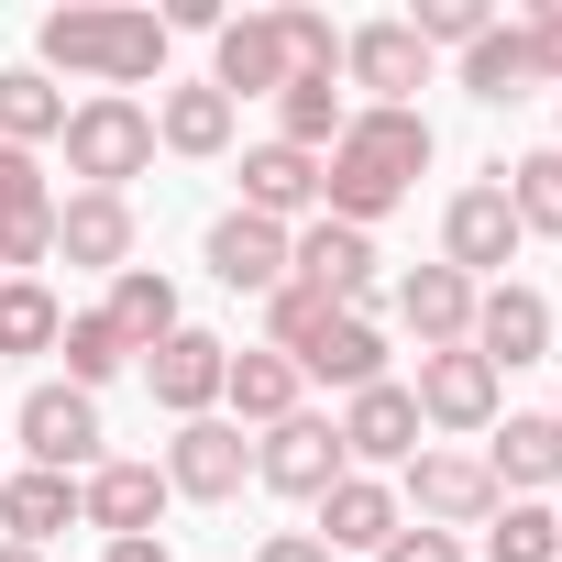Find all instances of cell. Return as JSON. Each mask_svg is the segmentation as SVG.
Here are the masks:
<instances>
[{
    "instance_id": "6da1fadb",
    "label": "cell",
    "mask_w": 562,
    "mask_h": 562,
    "mask_svg": "<svg viewBox=\"0 0 562 562\" xmlns=\"http://www.w3.org/2000/svg\"><path fill=\"white\" fill-rule=\"evenodd\" d=\"M430 122L419 111H353L342 122V144L321 155V221H353V232H375L419 177H430Z\"/></svg>"
},
{
    "instance_id": "7a4b0ae2",
    "label": "cell",
    "mask_w": 562,
    "mask_h": 562,
    "mask_svg": "<svg viewBox=\"0 0 562 562\" xmlns=\"http://www.w3.org/2000/svg\"><path fill=\"white\" fill-rule=\"evenodd\" d=\"M166 23L155 12H111V0H67V12H45L34 23V56H45V78H100L111 100H133L144 78H166Z\"/></svg>"
},
{
    "instance_id": "3957f363",
    "label": "cell",
    "mask_w": 562,
    "mask_h": 562,
    "mask_svg": "<svg viewBox=\"0 0 562 562\" xmlns=\"http://www.w3.org/2000/svg\"><path fill=\"white\" fill-rule=\"evenodd\" d=\"M56 144H67V177H78V188L122 199V188L155 166V111L100 89V100H78V111H67V133H56Z\"/></svg>"
},
{
    "instance_id": "277c9868",
    "label": "cell",
    "mask_w": 562,
    "mask_h": 562,
    "mask_svg": "<svg viewBox=\"0 0 562 562\" xmlns=\"http://www.w3.org/2000/svg\"><path fill=\"white\" fill-rule=\"evenodd\" d=\"M397 507H408L419 529H452V540H463V529H485L507 496H496L485 452H430V441H419V452L397 463Z\"/></svg>"
},
{
    "instance_id": "5b68a950",
    "label": "cell",
    "mask_w": 562,
    "mask_h": 562,
    "mask_svg": "<svg viewBox=\"0 0 562 562\" xmlns=\"http://www.w3.org/2000/svg\"><path fill=\"white\" fill-rule=\"evenodd\" d=\"M419 430H463V441H485L496 419H507V375L474 353V342H452V353H419Z\"/></svg>"
},
{
    "instance_id": "8992f818",
    "label": "cell",
    "mask_w": 562,
    "mask_h": 562,
    "mask_svg": "<svg viewBox=\"0 0 562 562\" xmlns=\"http://www.w3.org/2000/svg\"><path fill=\"white\" fill-rule=\"evenodd\" d=\"M342 474H353V463H342V430H331L321 408L276 419V430H254V485H265V496H299V507H321Z\"/></svg>"
},
{
    "instance_id": "52a82bcc",
    "label": "cell",
    "mask_w": 562,
    "mask_h": 562,
    "mask_svg": "<svg viewBox=\"0 0 562 562\" xmlns=\"http://www.w3.org/2000/svg\"><path fill=\"white\" fill-rule=\"evenodd\" d=\"M288 288H310L321 310H364V299H375V232H353V221H299V232H288Z\"/></svg>"
},
{
    "instance_id": "ba28073f",
    "label": "cell",
    "mask_w": 562,
    "mask_h": 562,
    "mask_svg": "<svg viewBox=\"0 0 562 562\" xmlns=\"http://www.w3.org/2000/svg\"><path fill=\"white\" fill-rule=\"evenodd\" d=\"M518 243H529V232H518V210H507L496 177H474V188L441 210V265L463 276V288H496V276L518 265Z\"/></svg>"
},
{
    "instance_id": "9c48e42d",
    "label": "cell",
    "mask_w": 562,
    "mask_h": 562,
    "mask_svg": "<svg viewBox=\"0 0 562 562\" xmlns=\"http://www.w3.org/2000/svg\"><path fill=\"white\" fill-rule=\"evenodd\" d=\"M12 430H23L34 474H100V463H111V452H100V397H78V386H34V397L12 408Z\"/></svg>"
},
{
    "instance_id": "30bf717a",
    "label": "cell",
    "mask_w": 562,
    "mask_h": 562,
    "mask_svg": "<svg viewBox=\"0 0 562 562\" xmlns=\"http://www.w3.org/2000/svg\"><path fill=\"white\" fill-rule=\"evenodd\" d=\"M166 496H188V507H221V496H243V474H254V441L210 408V419H177V441H166Z\"/></svg>"
},
{
    "instance_id": "8fae6325",
    "label": "cell",
    "mask_w": 562,
    "mask_h": 562,
    "mask_svg": "<svg viewBox=\"0 0 562 562\" xmlns=\"http://www.w3.org/2000/svg\"><path fill=\"white\" fill-rule=\"evenodd\" d=\"M221 375H232V342H221V331H166V342L144 353V386H155L166 419H210V408H221Z\"/></svg>"
},
{
    "instance_id": "7c38bea8",
    "label": "cell",
    "mask_w": 562,
    "mask_h": 562,
    "mask_svg": "<svg viewBox=\"0 0 562 562\" xmlns=\"http://www.w3.org/2000/svg\"><path fill=\"white\" fill-rule=\"evenodd\" d=\"M199 254H210V276H221L232 299H276V288H288V221H254V210H221Z\"/></svg>"
},
{
    "instance_id": "4fadbf2b",
    "label": "cell",
    "mask_w": 562,
    "mask_h": 562,
    "mask_svg": "<svg viewBox=\"0 0 562 562\" xmlns=\"http://www.w3.org/2000/svg\"><path fill=\"white\" fill-rule=\"evenodd\" d=\"M463 342H474L496 375H507V364H540V353H551V299L518 288V276H496V288H474V331H463Z\"/></svg>"
},
{
    "instance_id": "5bb4252c",
    "label": "cell",
    "mask_w": 562,
    "mask_h": 562,
    "mask_svg": "<svg viewBox=\"0 0 562 562\" xmlns=\"http://www.w3.org/2000/svg\"><path fill=\"white\" fill-rule=\"evenodd\" d=\"M342 78L364 89V111H408V89L430 78V45L408 23H353L342 34Z\"/></svg>"
},
{
    "instance_id": "9a60e30c",
    "label": "cell",
    "mask_w": 562,
    "mask_h": 562,
    "mask_svg": "<svg viewBox=\"0 0 562 562\" xmlns=\"http://www.w3.org/2000/svg\"><path fill=\"white\" fill-rule=\"evenodd\" d=\"M331 430H342V463H353V474H375V463H408V452H419V397L386 375V386L342 397V419H331Z\"/></svg>"
},
{
    "instance_id": "2e32d148",
    "label": "cell",
    "mask_w": 562,
    "mask_h": 562,
    "mask_svg": "<svg viewBox=\"0 0 562 562\" xmlns=\"http://www.w3.org/2000/svg\"><path fill=\"white\" fill-rule=\"evenodd\" d=\"M210 89H221L232 111L288 89V45H276V12H243V23H221V34H210Z\"/></svg>"
},
{
    "instance_id": "e0dca14e",
    "label": "cell",
    "mask_w": 562,
    "mask_h": 562,
    "mask_svg": "<svg viewBox=\"0 0 562 562\" xmlns=\"http://www.w3.org/2000/svg\"><path fill=\"white\" fill-rule=\"evenodd\" d=\"M56 265H89V276H122V265H133V199H100V188H67V199H56Z\"/></svg>"
},
{
    "instance_id": "ac0fdd59",
    "label": "cell",
    "mask_w": 562,
    "mask_h": 562,
    "mask_svg": "<svg viewBox=\"0 0 562 562\" xmlns=\"http://www.w3.org/2000/svg\"><path fill=\"white\" fill-rule=\"evenodd\" d=\"M78 518H89L100 540H155L166 474H155V463H100V474H78Z\"/></svg>"
},
{
    "instance_id": "d6986e66",
    "label": "cell",
    "mask_w": 562,
    "mask_h": 562,
    "mask_svg": "<svg viewBox=\"0 0 562 562\" xmlns=\"http://www.w3.org/2000/svg\"><path fill=\"white\" fill-rule=\"evenodd\" d=\"M397 529H408L397 485H386V474H342V485L321 496V529H310V540H321V551H386Z\"/></svg>"
},
{
    "instance_id": "ffe728a7",
    "label": "cell",
    "mask_w": 562,
    "mask_h": 562,
    "mask_svg": "<svg viewBox=\"0 0 562 562\" xmlns=\"http://www.w3.org/2000/svg\"><path fill=\"white\" fill-rule=\"evenodd\" d=\"M299 386H310V375H299L288 353H265V342H254V353H232V375H221V419H232V430H276V419H299V408H310Z\"/></svg>"
},
{
    "instance_id": "44dd1931",
    "label": "cell",
    "mask_w": 562,
    "mask_h": 562,
    "mask_svg": "<svg viewBox=\"0 0 562 562\" xmlns=\"http://www.w3.org/2000/svg\"><path fill=\"white\" fill-rule=\"evenodd\" d=\"M299 375H321V386H342V397H364V386H386V331H375L364 310H331V321L310 331V353H299Z\"/></svg>"
},
{
    "instance_id": "7402d4cb",
    "label": "cell",
    "mask_w": 562,
    "mask_h": 562,
    "mask_svg": "<svg viewBox=\"0 0 562 562\" xmlns=\"http://www.w3.org/2000/svg\"><path fill=\"white\" fill-rule=\"evenodd\" d=\"M243 210H254V221H321V155L254 144V155H243Z\"/></svg>"
},
{
    "instance_id": "603a6c76",
    "label": "cell",
    "mask_w": 562,
    "mask_h": 562,
    "mask_svg": "<svg viewBox=\"0 0 562 562\" xmlns=\"http://www.w3.org/2000/svg\"><path fill=\"white\" fill-rule=\"evenodd\" d=\"M397 321H408L419 353H452V342L474 331V288H463L452 265H408V276H397Z\"/></svg>"
},
{
    "instance_id": "cb8c5ba5",
    "label": "cell",
    "mask_w": 562,
    "mask_h": 562,
    "mask_svg": "<svg viewBox=\"0 0 562 562\" xmlns=\"http://www.w3.org/2000/svg\"><path fill=\"white\" fill-rule=\"evenodd\" d=\"M485 474H496V496H540V485H562V430H551V408L496 419V430H485Z\"/></svg>"
},
{
    "instance_id": "d4e9b609",
    "label": "cell",
    "mask_w": 562,
    "mask_h": 562,
    "mask_svg": "<svg viewBox=\"0 0 562 562\" xmlns=\"http://www.w3.org/2000/svg\"><path fill=\"white\" fill-rule=\"evenodd\" d=\"M56 529H89L78 518V474H0V540H23V551H45Z\"/></svg>"
},
{
    "instance_id": "484cf974",
    "label": "cell",
    "mask_w": 562,
    "mask_h": 562,
    "mask_svg": "<svg viewBox=\"0 0 562 562\" xmlns=\"http://www.w3.org/2000/svg\"><path fill=\"white\" fill-rule=\"evenodd\" d=\"M122 342H133V364L166 342V331H188V310H177V276H155V265H122L111 276V310H100Z\"/></svg>"
},
{
    "instance_id": "4316f807",
    "label": "cell",
    "mask_w": 562,
    "mask_h": 562,
    "mask_svg": "<svg viewBox=\"0 0 562 562\" xmlns=\"http://www.w3.org/2000/svg\"><path fill=\"white\" fill-rule=\"evenodd\" d=\"M529 89H540V67H529V23H485V34L463 45V100L507 111V100H529Z\"/></svg>"
},
{
    "instance_id": "83f0119b",
    "label": "cell",
    "mask_w": 562,
    "mask_h": 562,
    "mask_svg": "<svg viewBox=\"0 0 562 562\" xmlns=\"http://www.w3.org/2000/svg\"><path fill=\"white\" fill-rule=\"evenodd\" d=\"M232 122H243V111H232L210 78H188V89H166V100H155V144H166V155H221V144H232Z\"/></svg>"
},
{
    "instance_id": "f1b7e54d",
    "label": "cell",
    "mask_w": 562,
    "mask_h": 562,
    "mask_svg": "<svg viewBox=\"0 0 562 562\" xmlns=\"http://www.w3.org/2000/svg\"><path fill=\"white\" fill-rule=\"evenodd\" d=\"M342 122H353L342 78H288V89H276V144H299V155H331V144H342Z\"/></svg>"
},
{
    "instance_id": "f546056e",
    "label": "cell",
    "mask_w": 562,
    "mask_h": 562,
    "mask_svg": "<svg viewBox=\"0 0 562 562\" xmlns=\"http://www.w3.org/2000/svg\"><path fill=\"white\" fill-rule=\"evenodd\" d=\"M67 133V89L45 78V67H0V144H56Z\"/></svg>"
},
{
    "instance_id": "4dcf8cb0",
    "label": "cell",
    "mask_w": 562,
    "mask_h": 562,
    "mask_svg": "<svg viewBox=\"0 0 562 562\" xmlns=\"http://www.w3.org/2000/svg\"><path fill=\"white\" fill-rule=\"evenodd\" d=\"M496 188H507V210H518L529 243H562V155H551V144L518 155V166H496Z\"/></svg>"
},
{
    "instance_id": "1f68e13d",
    "label": "cell",
    "mask_w": 562,
    "mask_h": 562,
    "mask_svg": "<svg viewBox=\"0 0 562 562\" xmlns=\"http://www.w3.org/2000/svg\"><path fill=\"white\" fill-rule=\"evenodd\" d=\"M56 331H67V310L45 276H0V353H56Z\"/></svg>"
},
{
    "instance_id": "d6a6232c",
    "label": "cell",
    "mask_w": 562,
    "mask_h": 562,
    "mask_svg": "<svg viewBox=\"0 0 562 562\" xmlns=\"http://www.w3.org/2000/svg\"><path fill=\"white\" fill-rule=\"evenodd\" d=\"M56 353H67V386H78V397H100V386H111V375L133 364V342H122V331H111L100 310H67V331H56Z\"/></svg>"
},
{
    "instance_id": "836d02e7",
    "label": "cell",
    "mask_w": 562,
    "mask_h": 562,
    "mask_svg": "<svg viewBox=\"0 0 562 562\" xmlns=\"http://www.w3.org/2000/svg\"><path fill=\"white\" fill-rule=\"evenodd\" d=\"M485 562H562V518H551L540 496H507V507L485 518Z\"/></svg>"
},
{
    "instance_id": "e575fe53",
    "label": "cell",
    "mask_w": 562,
    "mask_h": 562,
    "mask_svg": "<svg viewBox=\"0 0 562 562\" xmlns=\"http://www.w3.org/2000/svg\"><path fill=\"white\" fill-rule=\"evenodd\" d=\"M321 321H331V310H321V299H310V288H276V299H265V353H288V364H299V353H310V331H321Z\"/></svg>"
},
{
    "instance_id": "d590c367",
    "label": "cell",
    "mask_w": 562,
    "mask_h": 562,
    "mask_svg": "<svg viewBox=\"0 0 562 562\" xmlns=\"http://www.w3.org/2000/svg\"><path fill=\"white\" fill-rule=\"evenodd\" d=\"M56 210V188H45V166L23 155V144H0V221H45Z\"/></svg>"
},
{
    "instance_id": "8d00e7d4",
    "label": "cell",
    "mask_w": 562,
    "mask_h": 562,
    "mask_svg": "<svg viewBox=\"0 0 562 562\" xmlns=\"http://www.w3.org/2000/svg\"><path fill=\"white\" fill-rule=\"evenodd\" d=\"M485 23H496L485 0H419V12H408V34H419V45H452V56H463Z\"/></svg>"
},
{
    "instance_id": "74e56055",
    "label": "cell",
    "mask_w": 562,
    "mask_h": 562,
    "mask_svg": "<svg viewBox=\"0 0 562 562\" xmlns=\"http://www.w3.org/2000/svg\"><path fill=\"white\" fill-rule=\"evenodd\" d=\"M375 562H463V540H452V529H419V518H408V529H397V540H386Z\"/></svg>"
},
{
    "instance_id": "f35d334b",
    "label": "cell",
    "mask_w": 562,
    "mask_h": 562,
    "mask_svg": "<svg viewBox=\"0 0 562 562\" xmlns=\"http://www.w3.org/2000/svg\"><path fill=\"white\" fill-rule=\"evenodd\" d=\"M529 67L540 89H562V12H529Z\"/></svg>"
},
{
    "instance_id": "ab89813d",
    "label": "cell",
    "mask_w": 562,
    "mask_h": 562,
    "mask_svg": "<svg viewBox=\"0 0 562 562\" xmlns=\"http://www.w3.org/2000/svg\"><path fill=\"white\" fill-rule=\"evenodd\" d=\"M155 23H166V34H221L232 12H221V0H166V12H155Z\"/></svg>"
},
{
    "instance_id": "60d3db41",
    "label": "cell",
    "mask_w": 562,
    "mask_h": 562,
    "mask_svg": "<svg viewBox=\"0 0 562 562\" xmlns=\"http://www.w3.org/2000/svg\"><path fill=\"white\" fill-rule=\"evenodd\" d=\"M254 562H331V551H321V540H310V529H276V540H265V551H254Z\"/></svg>"
},
{
    "instance_id": "b9f144b4",
    "label": "cell",
    "mask_w": 562,
    "mask_h": 562,
    "mask_svg": "<svg viewBox=\"0 0 562 562\" xmlns=\"http://www.w3.org/2000/svg\"><path fill=\"white\" fill-rule=\"evenodd\" d=\"M100 562H177L166 540H100Z\"/></svg>"
},
{
    "instance_id": "7bdbcfd3",
    "label": "cell",
    "mask_w": 562,
    "mask_h": 562,
    "mask_svg": "<svg viewBox=\"0 0 562 562\" xmlns=\"http://www.w3.org/2000/svg\"><path fill=\"white\" fill-rule=\"evenodd\" d=\"M0 562H45V551H23V540H0Z\"/></svg>"
},
{
    "instance_id": "ee69618b",
    "label": "cell",
    "mask_w": 562,
    "mask_h": 562,
    "mask_svg": "<svg viewBox=\"0 0 562 562\" xmlns=\"http://www.w3.org/2000/svg\"><path fill=\"white\" fill-rule=\"evenodd\" d=\"M551 430H562V408H551Z\"/></svg>"
},
{
    "instance_id": "f6af8a7d",
    "label": "cell",
    "mask_w": 562,
    "mask_h": 562,
    "mask_svg": "<svg viewBox=\"0 0 562 562\" xmlns=\"http://www.w3.org/2000/svg\"><path fill=\"white\" fill-rule=\"evenodd\" d=\"M551 155H562V133H551Z\"/></svg>"
}]
</instances>
